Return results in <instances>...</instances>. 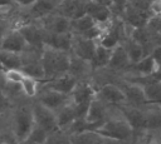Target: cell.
Segmentation results:
<instances>
[{
  "label": "cell",
  "instance_id": "1f68e13d",
  "mask_svg": "<svg viewBox=\"0 0 161 144\" xmlns=\"http://www.w3.org/2000/svg\"><path fill=\"white\" fill-rule=\"evenodd\" d=\"M47 138H48V133L44 129H42L40 126L34 124V126L30 130V133H29V135H28L25 141L34 143V144H45Z\"/></svg>",
  "mask_w": 161,
  "mask_h": 144
},
{
  "label": "cell",
  "instance_id": "7c38bea8",
  "mask_svg": "<svg viewBox=\"0 0 161 144\" xmlns=\"http://www.w3.org/2000/svg\"><path fill=\"white\" fill-rule=\"evenodd\" d=\"M42 28L49 34H68L70 33V20L59 13H53L38 21Z\"/></svg>",
  "mask_w": 161,
  "mask_h": 144
},
{
  "label": "cell",
  "instance_id": "8d00e7d4",
  "mask_svg": "<svg viewBox=\"0 0 161 144\" xmlns=\"http://www.w3.org/2000/svg\"><path fill=\"white\" fill-rule=\"evenodd\" d=\"M148 14L151 16H161V0H151L148 5Z\"/></svg>",
  "mask_w": 161,
  "mask_h": 144
},
{
  "label": "cell",
  "instance_id": "30bf717a",
  "mask_svg": "<svg viewBox=\"0 0 161 144\" xmlns=\"http://www.w3.org/2000/svg\"><path fill=\"white\" fill-rule=\"evenodd\" d=\"M94 96L96 86L91 83V80H79L70 93L69 99L75 106H88Z\"/></svg>",
  "mask_w": 161,
  "mask_h": 144
},
{
  "label": "cell",
  "instance_id": "4316f807",
  "mask_svg": "<svg viewBox=\"0 0 161 144\" xmlns=\"http://www.w3.org/2000/svg\"><path fill=\"white\" fill-rule=\"evenodd\" d=\"M121 45L123 46V49H125V51H126V54H127L131 64H135V63L140 61L145 56L143 48L137 41H135L133 39H131L130 36H126L122 40Z\"/></svg>",
  "mask_w": 161,
  "mask_h": 144
},
{
  "label": "cell",
  "instance_id": "f6af8a7d",
  "mask_svg": "<svg viewBox=\"0 0 161 144\" xmlns=\"http://www.w3.org/2000/svg\"><path fill=\"white\" fill-rule=\"evenodd\" d=\"M20 144H34V143H29V141H23V143H20Z\"/></svg>",
  "mask_w": 161,
  "mask_h": 144
},
{
  "label": "cell",
  "instance_id": "d4e9b609",
  "mask_svg": "<svg viewBox=\"0 0 161 144\" xmlns=\"http://www.w3.org/2000/svg\"><path fill=\"white\" fill-rule=\"evenodd\" d=\"M55 118H57L58 129H60V130L67 129L77 119L75 109H74V105L72 104L70 99H69V101L65 105H63L60 109H58L55 111Z\"/></svg>",
  "mask_w": 161,
  "mask_h": 144
},
{
  "label": "cell",
  "instance_id": "3957f363",
  "mask_svg": "<svg viewBox=\"0 0 161 144\" xmlns=\"http://www.w3.org/2000/svg\"><path fill=\"white\" fill-rule=\"evenodd\" d=\"M34 126V119L31 113V105L19 106L13 118V135L18 144L26 140L30 130Z\"/></svg>",
  "mask_w": 161,
  "mask_h": 144
},
{
  "label": "cell",
  "instance_id": "4dcf8cb0",
  "mask_svg": "<svg viewBox=\"0 0 161 144\" xmlns=\"http://www.w3.org/2000/svg\"><path fill=\"white\" fill-rule=\"evenodd\" d=\"M40 81L31 78V76H28V75H24L23 80L20 81L19 86H20V90L21 93L26 96V98H35L38 91H39V88H40Z\"/></svg>",
  "mask_w": 161,
  "mask_h": 144
},
{
  "label": "cell",
  "instance_id": "ffe728a7",
  "mask_svg": "<svg viewBox=\"0 0 161 144\" xmlns=\"http://www.w3.org/2000/svg\"><path fill=\"white\" fill-rule=\"evenodd\" d=\"M125 118V120L128 123V125L132 128L133 133L137 131H143V110L142 106H132L128 104L117 106Z\"/></svg>",
  "mask_w": 161,
  "mask_h": 144
},
{
  "label": "cell",
  "instance_id": "cb8c5ba5",
  "mask_svg": "<svg viewBox=\"0 0 161 144\" xmlns=\"http://www.w3.org/2000/svg\"><path fill=\"white\" fill-rule=\"evenodd\" d=\"M70 144H119L114 140L102 136L96 130H87L70 135Z\"/></svg>",
  "mask_w": 161,
  "mask_h": 144
},
{
  "label": "cell",
  "instance_id": "60d3db41",
  "mask_svg": "<svg viewBox=\"0 0 161 144\" xmlns=\"http://www.w3.org/2000/svg\"><path fill=\"white\" fill-rule=\"evenodd\" d=\"M89 1L93 3V4H97V5L106 6V8H109L111 9V0H89Z\"/></svg>",
  "mask_w": 161,
  "mask_h": 144
},
{
  "label": "cell",
  "instance_id": "e0dca14e",
  "mask_svg": "<svg viewBox=\"0 0 161 144\" xmlns=\"http://www.w3.org/2000/svg\"><path fill=\"white\" fill-rule=\"evenodd\" d=\"M132 81L138 83L142 86L147 104H161V78L158 75L146 79H136Z\"/></svg>",
  "mask_w": 161,
  "mask_h": 144
},
{
  "label": "cell",
  "instance_id": "6da1fadb",
  "mask_svg": "<svg viewBox=\"0 0 161 144\" xmlns=\"http://www.w3.org/2000/svg\"><path fill=\"white\" fill-rule=\"evenodd\" d=\"M96 131L104 138L114 140L119 144H130L133 136V130L128 125V123L122 116L119 109L117 106L112 108L111 115L108 119L102 123Z\"/></svg>",
  "mask_w": 161,
  "mask_h": 144
},
{
  "label": "cell",
  "instance_id": "277c9868",
  "mask_svg": "<svg viewBox=\"0 0 161 144\" xmlns=\"http://www.w3.org/2000/svg\"><path fill=\"white\" fill-rule=\"evenodd\" d=\"M15 29V28H14ZM16 30L21 34L24 38L28 48L43 50L44 48V39L47 31L42 28V25L38 21H29L16 28Z\"/></svg>",
  "mask_w": 161,
  "mask_h": 144
},
{
  "label": "cell",
  "instance_id": "52a82bcc",
  "mask_svg": "<svg viewBox=\"0 0 161 144\" xmlns=\"http://www.w3.org/2000/svg\"><path fill=\"white\" fill-rule=\"evenodd\" d=\"M31 113H33L34 124L40 126L42 129H44L48 134L58 129L55 113L53 110H50V109L45 108L44 105H42L40 103L35 101L31 104Z\"/></svg>",
  "mask_w": 161,
  "mask_h": 144
},
{
  "label": "cell",
  "instance_id": "74e56055",
  "mask_svg": "<svg viewBox=\"0 0 161 144\" xmlns=\"http://www.w3.org/2000/svg\"><path fill=\"white\" fill-rule=\"evenodd\" d=\"M15 6H16V5H15L14 3H11V4H3V5H0V20H3V19H5V18L10 16V15L14 13Z\"/></svg>",
  "mask_w": 161,
  "mask_h": 144
},
{
  "label": "cell",
  "instance_id": "603a6c76",
  "mask_svg": "<svg viewBox=\"0 0 161 144\" xmlns=\"http://www.w3.org/2000/svg\"><path fill=\"white\" fill-rule=\"evenodd\" d=\"M44 46L52 48L54 50L69 53L70 46H72V33H68V34H49V33H47L45 39H44Z\"/></svg>",
  "mask_w": 161,
  "mask_h": 144
},
{
  "label": "cell",
  "instance_id": "83f0119b",
  "mask_svg": "<svg viewBox=\"0 0 161 144\" xmlns=\"http://www.w3.org/2000/svg\"><path fill=\"white\" fill-rule=\"evenodd\" d=\"M111 51H112L111 49H107V48H104V46H102V45H99L97 43V46H96V50H94V55H93V58L91 60L93 71L107 68L109 58H111Z\"/></svg>",
  "mask_w": 161,
  "mask_h": 144
},
{
  "label": "cell",
  "instance_id": "f35d334b",
  "mask_svg": "<svg viewBox=\"0 0 161 144\" xmlns=\"http://www.w3.org/2000/svg\"><path fill=\"white\" fill-rule=\"evenodd\" d=\"M150 3H151V0H128V4L130 5H132L133 8H136L138 10L146 11V13H148V5H150Z\"/></svg>",
  "mask_w": 161,
  "mask_h": 144
},
{
  "label": "cell",
  "instance_id": "8fae6325",
  "mask_svg": "<svg viewBox=\"0 0 161 144\" xmlns=\"http://www.w3.org/2000/svg\"><path fill=\"white\" fill-rule=\"evenodd\" d=\"M63 0H38L26 10V16L31 21H39L45 16L55 13Z\"/></svg>",
  "mask_w": 161,
  "mask_h": 144
},
{
  "label": "cell",
  "instance_id": "7402d4cb",
  "mask_svg": "<svg viewBox=\"0 0 161 144\" xmlns=\"http://www.w3.org/2000/svg\"><path fill=\"white\" fill-rule=\"evenodd\" d=\"M77 83H78V80L67 73L64 75H60V76L53 78L50 80H47V81L42 83L40 85L47 86V88H49L52 90H55V91H58L60 94H64V95L69 96L70 93L73 91L74 86L77 85Z\"/></svg>",
  "mask_w": 161,
  "mask_h": 144
},
{
  "label": "cell",
  "instance_id": "e575fe53",
  "mask_svg": "<svg viewBox=\"0 0 161 144\" xmlns=\"http://www.w3.org/2000/svg\"><path fill=\"white\" fill-rule=\"evenodd\" d=\"M146 26L152 34L161 38V16H151L148 19Z\"/></svg>",
  "mask_w": 161,
  "mask_h": 144
},
{
  "label": "cell",
  "instance_id": "f546056e",
  "mask_svg": "<svg viewBox=\"0 0 161 144\" xmlns=\"http://www.w3.org/2000/svg\"><path fill=\"white\" fill-rule=\"evenodd\" d=\"M94 25L96 23L89 15H83L78 19L70 20V33L75 35H80L87 30H89L91 28H93Z\"/></svg>",
  "mask_w": 161,
  "mask_h": 144
},
{
  "label": "cell",
  "instance_id": "4fadbf2b",
  "mask_svg": "<svg viewBox=\"0 0 161 144\" xmlns=\"http://www.w3.org/2000/svg\"><path fill=\"white\" fill-rule=\"evenodd\" d=\"M131 61L123 49V46L119 44L117 45L116 48L112 49L111 51V58H109V61H108V65L106 69H108L109 71L114 73L116 75H118L119 78L127 73V70L130 69L131 66Z\"/></svg>",
  "mask_w": 161,
  "mask_h": 144
},
{
  "label": "cell",
  "instance_id": "44dd1931",
  "mask_svg": "<svg viewBox=\"0 0 161 144\" xmlns=\"http://www.w3.org/2000/svg\"><path fill=\"white\" fill-rule=\"evenodd\" d=\"M119 18L126 25H128L131 28H140V26H145L147 24L150 15H148V13L138 10L127 3V5L125 6Z\"/></svg>",
  "mask_w": 161,
  "mask_h": 144
},
{
  "label": "cell",
  "instance_id": "2e32d148",
  "mask_svg": "<svg viewBox=\"0 0 161 144\" xmlns=\"http://www.w3.org/2000/svg\"><path fill=\"white\" fill-rule=\"evenodd\" d=\"M0 49L5 51L15 53V54H23L28 49V45L24 38L21 36V34L13 28L6 30L3 39L0 40Z\"/></svg>",
  "mask_w": 161,
  "mask_h": 144
},
{
  "label": "cell",
  "instance_id": "d6a6232c",
  "mask_svg": "<svg viewBox=\"0 0 161 144\" xmlns=\"http://www.w3.org/2000/svg\"><path fill=\"white\" fill-rule=\"evenodd\" d=\"M45 144H70V135H68L64 130L57 129L48 134Z\"/></svg>",
  "mask_w": 161,
  "mask_h": 144
},
{
  "label": "cell",
  "instance_id": "484cf974",
  "mask_svg": "<svg viewBox=\"0 0 161 144\" xmlns=\"http://www.w3.org/2000/svg\"><path fill=\"white\" fill-rule=\"evenodd\" d=\"M87 15H89L94 20L96 24H106L113 18V14L109 8L101 6V5L93 4L91 1L87 8Z\"/></svg>",
  "mask_w": 161,
  "mask_h": 144
},
{
  "label": "cell",
  "instance_id": "7bdbcfd3",
  "mask_svg": "<svg viewBox=\"0 0 161 144\" xmlns=\"http://www.w3.org/2000/svg\"><path fill=\"white\" fill-rule=\"evenodd\" d=\"M6 25H5V23L3 21V20H0V40L3 39V36H4V34L6 33Z\"/></svg>",
  "mask_w": 161,
  "mask_h": 144
},
{
  "label": "cell",
  "instance_id": "5bb4252c",
  "mask_svg": "<svg viewBox=\"0 0 161 144\" xmlns=\"http://www.w3.org/2000/svg\"><path fill=\"white\" fill-rule=\"evenodd\" d=\"M143 110V131L155 134L161 130V104H146Z\"/></svg>",
  "mask_w": 161,
  "mask_h": 144
},
{
  "label": "cell",
  "instance_id": "bcb514c9",
  "mask_svg": "<svg viewBox=\"0 0 161 144\" xmlns=\"http://www.w3.org/2000/svg\"><path fill=\"white\" fill-rule=\"evenodd\" d=\"M0 69H3V68H1V65H0ZM3 70H4V69H3Z\"/></svg>",
  "mask_w": 161,
  "mask_h": 144
},
{
  "label": "cell",
  "instance_id": "f1b7e54d",
  "mask_svg": "<svg viewBox=\"0 0 161 144\" xmlns=\"http://www.w3.org/2000/svg\"><path fill=\"white\" fill-rule=\"evenodd\" d=\"M0 65L5 69H20L23 65L21 54H15L0 49Z\"/></svg>",
  "mask_w": 161,
  "mask_h": 144
},
{
  "label": "cell",
  "instance_id": "836d02e7",
  "mask_svg": "<svg viewBox=\"0 0 161 144\" xmlns=\"http://www.w3.org/2000/svg\"><path fill=\"white\" fill-rule=\"evenodd\" d=\"M3 74L6 84H15V85H19L25 75L20 69H5Z\"/></svg>",
  "mask_w": 161,
  "mask_h": 144
},
{
  "label": "cell",
  "instance_id": "ab89813d",
  "mask_svg": "<svg viewBox=\"0 0 161 144\" xmlns=\"http://www.w3.org/2000/svg\"><path fill=\"white\" fill-rule=\"evenodd\" d=\"M14 1V4L16 5V6H19V8H23V9H28V8H30L35 1H38V0H13Z\"/></svg>",
  "mask_w": 161,
  "mask_h": 144
},
{
  "label": "cell",
  "instance_id": "8992f818",
  "mask_svg": "<svg viewBox=\"0 0 161 144\" xmlns=\"http://www.w3.org/2000/svg\"><path fill=\"white\" fill-rule=\"evenodd\" d=\"M112 108L113 106H109V105L104 104L102 100H99L97 96H94L91 100L89 105H88L84 119H86L87 123L93 125L94 130H96L102 123H104L108 119V116L111 115Z\"/></svg>",
  "mask_w": 161,
  "mask_h": 144
},
{
  "label": "cell",
  "instance_id": "ac0fdd59",
  "mask_svg": "<svg viewBox=\"0 0 161 144\" xmlns=\"http://www.w3.org/2000/svg\"><path fill=\"white\" fill-rule=\"evenodd\" d=\"M88 4L89 0H63L57 13L69 20H74L83 15H87Z\"/></svg>",
  "mask_w": 161,
  "mask_h": 144
},
{
  "label": "cell",
  "instance_id": "5b68a950",
  "mask_svg": "<svg viewBox=\"0 0 161 144\" xmlns=\"http://www.w3.org/2000/svg\"><path fill=\"white\" fill-rule=\"evenodd\" d=\"M116 84L121 88L126 99V104L132 106H138V108L147 104L143 89L138 83H135L132 80H127L123 78H118L116 80Z\"/></svg>",
  "mask_w": 161,
  "mask_h": 144
},
{
  "label": "cell",
  "instance_id": "9a60e30c",
  "mask_svg": "<svg viewBox=\"0 0 161 144\" xmlns=\"http://www.w3.org/2000/svg\"><path fill=\"white\" fill-rule=\"evenodd\" d=\"M96 46H97V41L86 39L80 35L72 34V46H70L69 53L80 58V59L91 61L93 55H94Z\"/></svg>",
  "mask_w": 161,
  "mask_h": 144
},
{
  "label": "cell",
  "instance_id": "d6986e66",
  "mask_svg": "<svg viewBox=\"0 0 161 144\" xmlns=\"http://www.w3.org/2000/svg\"><path fill=\"white\" fill-rule=\"evenodd\" d=\"M68 74L72 75L73 78H75L78 81L79 80H89L93 74V68H92L91 61L80 59V58L70 54Z\"/></svg>",
  "mask_w": 161,
  "mask_h": 144
},
{
  "label": "cell",
  "instance_id": "b9f144b4",
  "mask_svg": "<svg viewBox=\"0 0 161 144\" xmlns=\"http://www.w3.org/2000/svg\"><path fill=\"white\" fill-rule=\"evenodd\" d=\"M151 138H152L153 144H161V130L155 134H151Z\"/></svg>",
  "mask_w": 161,
  "mask_h": 144
},
{
  "label": "cell",
  "instance_id": "7a4b0ae2",
  "mask_svg": "<svg viewBox=\"0 0 161 144\" xmlns=\"http://www.w3.org/2000/svg\"><path fill=\"white\" fill-rule=\"evenodd\" d=\"M69 59L70 53L59 51L44 46L40 55V63L44 70V81L67 74L69 68Z\"/></svg>",
  "mask_w": 161,
  "mask_h": 144
},
{
  "label": "cell",
  "instance_id": "ba28073f",
  "mask_svg": "<svg viewBox=\"0 0 161 144\" xmlns=\"http://www.w3.org/2000/svg\"><path fill=\"white\" fill-rule=\"evenodd\" d=\"M96 96L109 106H121L126 104L125 95L116 83H106L96 89Z\"/></svg>",
  "mask_w": 161,
  "mask_h": 144
},
{
  "label": "cell",
  "instance_id": "ee69618b",
  "mask_svg": "<svg viewBox=\"0 0 161 144\" xmlns=\"http://www.w3.org/2000/svg\"><path fill=\"white\" fill-rule=\"evenodd\" d=\"M3 69H0V88L3 86V85H5V80H4V74H3Z\"/></svg>",
  "mask_w": 161,
  "mask_h": 144
},
{
  "label": "cell",
  "instance_id": "d590c367",
  "mask_svg": "<svg viewBox=\"0 0 161 144\" xmlns=\"http://www.w3.org/2000/svg\"><path fill=\"white\" fill-rule=\"evenodd\" d=\"M128 0H111V11L113 16H121L125 6L127 5Z\"/></svg>",
  "mask_w": 161,
  "mask_h": 144
},
{
  "label": "cell",
  "instance_id": "9c48e42d",
  "mask_svg": "<svg viewBox=\"0 0 161 144\" xmlns=\"http://www.w3.org/2000/svg\"><path fill=\"white\" fill-rule=\"evenodd\" d=\"M35 101L40 103L42 105H44L45 108H48L55 113L58 109H60L63 105H65L69 101V96L60 94L55 90H52L47 86L40 85L39 91L35 96Z\"/></svg>",
  "mask_w": 161,
  "mask_h": 144
}]
</instances>
